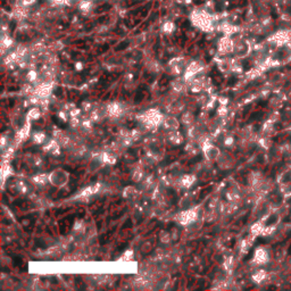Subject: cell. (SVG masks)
Listing matches in <instances>:
<instances>
[{"label": "cell", "mask_w": 291, "mask_h": 291, "mask_svg": "<svg viewBox=\"0 0 291 291\" xmlns=\"http://www.w3.org/2000/svg\"><path fill=\"white\" fill-rule=\"evenodd\" d=\"M274 221H275V216H272V217H271V219H269V222H267V224H272Z\"/></svg>", "instance_id": "5b68a950"}, {"label": "cell", "mask_w": 291, "mask_h": 291, "mask_svg": "<svg viewBox=\"0 0 291 291\" xmlns=\"http://www.w3.org/2000/svg\"><path fill=\"white\" fill-rule=\"evenodd\" d=\"M167 125H168V127H176L178 126V122L175 121L174 118H168L167 120Z\"/></svg>", "instance_id": "277c9868"}, {"label": "cell", "mask_w": 291, "mask_h": 291, "mask_svg": "<svg viewBox=\"0 0 291 291\" xmlns=\"http://www.w3.org/2000/svg\"><path fill=\"white\" fill-rule=\"evenodd\" d=\"M289 252H291V247H290V249H289Z\"/></svg>", "instance_id": "8992f818"}, {"label": "cell", "mask_w": 291, "mask_h": 291, "mask_svg": "<svg viewBox=\"0 0 291 291\" xmlns=\"http://www.w3.org/2000/svg\"><path fill=\"white\" fill-rule=\"evenodd\" d=\"M101 165H103V161H101V158H99V157H94V158H92V161H90L89 171H91V172H96V171H98L99 168L101 167Z\"/></svg>", "instance_id": "3957f363"}, {"label": "cell", "mask_w": 291, "mask_h": 291, "mask_svg": "<svg viewBox=\"0 0 291 291\" xmlns=\"http://www.w3.org/2000/svg\"><path fill=\"white\" fill-rule=\"evenodd\" d=\"M204 151H205V155H206V157L209 159V161H214V159H216L219 155L218 149H217L215 146H211V144L207 146V147L204 149Z\"/></svg>", "instance_id": "7a4b0ae2"}, {"label": "cell", "mask_w": 291, "mask_h": 291, "mask_svg": "<svg viewBox=\"0 0 291 291\" xmlns=\"http://www.w3.org/2000/svg\"><path fill=\"white\" fill-rule=\"evenodd\" d=\"M49 182L56 188H62L68 182V173L62 168H56L49 174Z\"/></svg>", "instance_id": "6da1fadb"}]
</instances>
